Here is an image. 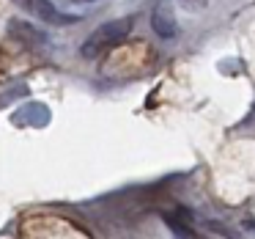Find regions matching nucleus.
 Returning a JSON list of instances; mask_svg holds the SVG:
<instances>
[{
    "label": "nucleus",
    "instance_id": "1",
    "mask_svg": "<svg viewBox=\"0 0 255 239\" xmlns=\"http://www.w3.org/2000/svg\"><path fill=\"white\" fill-rule=\"evenodd\" d=\"M132 28H134V17L113 19V22L102 25V28H96L94 33L85 39V44L80 47V55L88 58V61H94V58L105 55L107 50H113L116 44H121V41L127 39L129 33H132Z\"/></svg>",
    "mask_w": 255,
    "mask_h": 239
},
{
    "label": "nucleus",
    "instance_id": "2",
    "mask_svg": "<svg viewBox=\"0 0 255 239\" xmlns=\"http://www.w3.org/2000/svg\"><path fill=\"white\" fill-rule=\"evenodd\" d=\"M14 3H17L25 14L41 19V22H50V25H69V22H74V17H63L50 0H14Z\"/></svg>",
    "mask_w": 255,
    "mask_h": 239
},
{
    "label": "nucleus",
    "instance_id": "3",
    "mask_svg": "<svg viewBox=\"0 0 255 239\" xmlns=\"http://www.w3.org/2000/svg\"><path fill=\"white\" fill-rule=\"evenodd\" d=\"M151 28L159 39H176L178 36V22L176 14H173L170 0H159L154 6V14H151Z\"/></svg>",
    "mask_w": 255,
    "mask_h": 239
},
{
    "label": "nucleus",
    "instance_id": "4",
    "mask_svg": "<svg viewBox=\"0 0 255 239\" xmlns=\"http://www.w3.org/2000/svg\"><path fill=\"white\" fill-rule=\"evenodd\" d=\"M162 217H165L167 228H170V231L176 234L178 239H203V237H200V234L195 231L192 226H189L187 220H181V215H170V212H165Z\"/></svg>",
    "mask_w": 255,
    "mask_h": 239
},
{
    "label": "nucleus",
    "instance_id": "5",
    "mask_svg": "<svg viewBox=\"0 0 255 239\" xmlns=\"http://www.w3.org/2000/svg\"><path fill=\"white\" fill-rule=\"evenodd\" d=\"M206 228H209V231H214L217 237H222V239H244L236 228L225 226V223H220V220H206Z\"/></svg>",
    "mask_w": 255,
    "mask_h": 239
},
{
    "label": "nucleus",
    "instance_id": "6",
    "mask_svg": "<svg viewBox=\"0 0 255 239\" xmlns=\"http://www.w3.org/2000/svg\"><path fill=\"white\" fill-rule=\"evenodd\" d=\"M181 6L187 8V11H203V8L209 6V0H181Z\"/></svg>",
    "mask_w": 255,
    "mask_h": 239
}]
</instances>
